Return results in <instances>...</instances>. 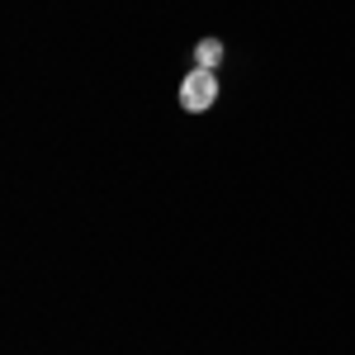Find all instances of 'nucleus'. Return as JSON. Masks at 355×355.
Here are the masks:
<instances>
[{"mask_svg":"<svg viewBox=\"0 0 355 355\" xmlns=\"http://www.w3.org/2000/svg\"><path fill=\"white\" fill-rule=\"evenodd\" d=\"M214 90H218V81H214V76H209V71H194L190 81L180 85V100H185V110H204V105H209V95H214Z\"/></svg>","mask_w":355,"mask_h":355,"instance_id":"obj_1","label":"nucleus"}]
</instances>
